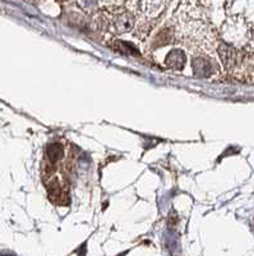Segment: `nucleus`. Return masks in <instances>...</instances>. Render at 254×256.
I'll use <instances>...</instances> for the list:
<instances>
[{"label": "nucleus", "instance_id": "f257e3e1", "mask_svg": "<svg viewBox=\"0 0 254 256\" xmlns=\"http://www.w3.org/2000/svg\"><path fill=\"white\" fill-rule=\"evenodd\" d=\"M193 68L194 73H197L198 76L203 77L214 74L215 70H217V67L215 66L214 60H211L208 56H198V58H194Z\"/></svg>", "mask_w": 254, "mask_h": 256}, {"label": "nucleus", "instance_id": "f03ea898", "mask_svg": "<svg viewBox=\"0 0 254 256\" xmlns=\"http://www.w3.org/2000/svg\"><path fill=\"white\" fill-rule=\"evenodd\" d=\"M168 58L174 59V60H173L174 63L170 64V67L175 68V70H180V68L183 67V64H184V62H185L184 54H183V52H180V50H173V52H171L170 54H169Z\"/></svg>", "mask_w": 254, "mask_h": 256}, {"label": "nucleus", "instance_id": "7ed1b4c3", "mask_svg": "<svg viewBox=\"0 0 254 256\" xmlns=\"http://www.w3.org/2000/svg\"><path fill=\"white\" fill-rule=\"evenodd\" d=\"M248 46H249V52L254 54V28L251 30V36H249Z\"/></svg>", "mask_w": 254, "mask_h": 256}]
</instances>
